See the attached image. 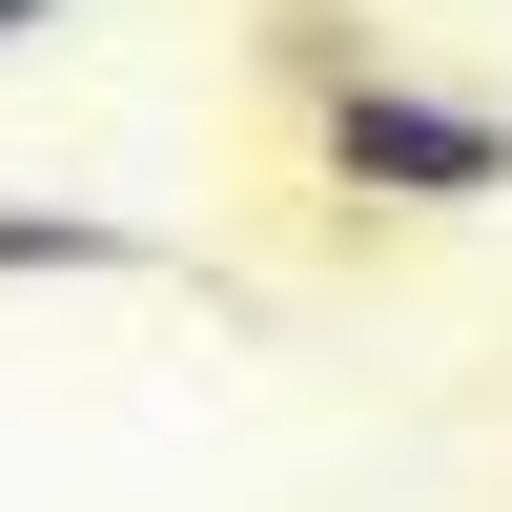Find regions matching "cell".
I'll return each instance as SVG.
<instances>
[{"instance_id": "cell-1", "label": "cell", "mask_w": 512, "mask_h": 512, "mask_svg": "<svg viewBox=\"0 0 512 512\" xmlns=\"http://www.w3.org/2000/svg\"><path fill=\"white\" fill-rule=\"evenodd\" d=\"M308 185L390 205V226H472V205H512V103H472L431 62H369V82L308 103Z\"/></svg>"}, {"instance_id": "cell-4", "label": "cell", "mask_w": 512, "mask_h": 512, "mask_svg": "<svg viewBox=\"0 0 512 512\" xmlns=\"http://www.w3.org/2000/svg\"><path fill=\"white\" fill-rule=\"evenodd\" d=\"M62 21H82V0H0V62H21V41H62Z\"/></svg>"}, {"instance_id": "cell-3", "label": "cell", "mask_w": 512, "mask_h": 512, "mask_svg": "<svg viewBox=\"0 0 512 512\" xmlns=\"http://www.w3.org/2000/svg\"><path fill=\"white\" fill-rule=\"evenodd\" d=\"M369 62H390V41H369V21H349V0H267V41H246V82H267V103H287V123H308V103H328V82H369Z\"/></svg>"}, {"instance_id": "cell-2", "label": "cell", "mask_w": 512, "mask_h": 512, "mask_svg": "<svg viewBox=\"0 0 512 512\" xmlns=\"http://www.w3.org/2000/svg\"><path fill=\"white\" fill-rule=\"evenodd\" d=\"M0 287H164V226H123V205H0Z\"/></svg>"}]
</instances>
